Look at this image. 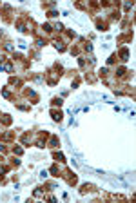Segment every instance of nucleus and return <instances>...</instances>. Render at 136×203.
Segmentation results:
<instances>
[{
  "label": "nucleus",
  "instance_id": "1",
  "mask_svg": "<svg viewBox=\"0 0 136 203\" xmlns=\"http://www.w3.org/2000/svg\"><path fill=\"white\" fill-rule=\"evenodd\" d=\"M0 15H2V18H4V22L9 24V22H11V15H13V7H11V5H2V7H0Z\"/></svg>",
  "mask_w": 136,
  "mask_h": 203
},
{
  "label": "nucleus",
  "instance_id": "2",
  "mask_svg": "<svg viewBox=\"0 0 136 203\" xmlns=\"http://www.w3.org/2000/svg\"><path fill=\"white\" fill-rule=\"evenodd\" d=\"M95 24H96V27H98L100 31H107V29H109V22H105L102 18H95Z\"/></svg>",
  "mask_w": 136,
  "mask_h": 203
},
{
  "label": "nucleus",
  "instance_id": "3",
  "mask_svg": "<svg viewBox=\"0 0 136 203\" xmlns=\"http://www.w3.org/2000/svg\"><path fill=\"white\" fill-rule=\"evenodd\" d=\"M95 191H96L95 185H91V183H84L82 189H80V194H87V192H95Z\"/></svg>",
  "mask_w": 136,
  "mask_h": 203
},
{
  "label": "nucleus",
  "instance_id": "4",
  "mask_svg": "<svg viewBox=\"0 0 136 203\" xmlns=\"http://www.w3.org/2000/svg\"><path fill=\"white\" fill-rule=\"evenodd\" d=\"M15 140V131H9V133H0V141H11Z\"/></svg>",
  "mask_w": 136,
  "mask_h": 203
},
{
  "label": "nucleus",
  "instance_id": "5",
  "mask_svg": "<svg viewBox=\"0 0 136 203\" xmlns=\"http://www.w3.org/2000/svg\"><path fill=\"white\" fill-rule=\"evenodd\" d=\"M51 116H53V120L55 122H62V111H56V109H51Z\"/></svg>",
  "mask_w": 136,
  "mask_h": 203
},
{
  "label": "nucleus",
  "instance_id": "6",
  "mask_svg": "<svg viewBox=\"0 0 136 203\" xmlns=\"http://www.w3.org/2000/svg\"><path fill=\"white\" fill-rule=\"evenodd\" d=\"M127 40H133V31H127L118 36V42H127Z\"/></svg>",
  "mask_w": 136,
  "mask_h": 203
},
{
  "label": "nucleus",
  "instance_id": "7",
  "mask_svg": "<svg viewBox=\"0 0 136 203\" xmlns=\"http://www.w3.org/2000/svg\"><path fill=\"white\" fill-rule=\"evenodd\" d=\"M116 56H120V60L125 62L127 56H129V49H127V47H122V49H120V55H116Z\"/></svg>",
  "mask_w": 136,
  "mask_h": 203
},
{
  "label": "nucleus",
  "instance_id": "8",
  "mask_svg": "<svg viewBox=\"0 0 136 203\" xmlns=\"http://www.w3.org/2000/svg\"><path fill=\"white\" fill-rule=\"evenodd\" d=\"M0 122H2V125H11V116L9 114H0Z\"/></svg>",
  "mask_w": 136,
  "mask_h": 203
},
{
  "label": "nucleus",
  "instance_id": "9",
  "mask_svg": "<svg viewBox=\"0 0 136 203\" xmlns=\"http://www.w3.org/2000/svg\"><path fill=\"white\" fill-rule=\"evenodd\" d=\"M9 84H11V85H16V87H22V80H20V78H15V76L9 78Z\"/></svg>",
  "mask_w": 136,
  "mask_h": 203
},
{
  "label": "nucleus",
  "instance_id": "10",
  "mask_svg": "<svg viewBox=\"0 0 136 203\" xmlns=\"http://www.w3.org/2000/svg\"><path fill=\"white\" fill-rule=\"evenodd\" d=\"M60 145V140H58V136H51V141H49V147H58Z\"/></svg>",
  "mask_w": 136,
  "mask_h": 203
},
{
  "label": "nucleus",
  "instance_id": "11",
  "mask_svg": "<svg viewBox=\"0 0 136 203\" xmlns=\"http://www.w3.org/2000/svg\"><path fill=\"white\" fill-rule=\"evenodd\" d=\"M34 44H36V47H42V45H45V44H47V40H45V38H40V36H36Z\"/></svg>",
  "mask_w": 136,
  "mask_h": 203
},
{
  "label": "nucleus",
  "instance_id": "12",
  "mask_svg": "<svg viewBox=\"0 0 136 203\" xmlns=\"http://www.w3.org/2000/svg\"><path fill=\"white\" fill-rule=\"evenodd\" d=\"M55 47H56V49H58V51H66V49H67V45H66V44H64V42H58V40H56V42H55Z\"/></svg>",
  "mask_w": 136,
  "mask_h": 203
},
{
  "label": "nucleus",
  "instance_id": "13",
  "mask_svg": "<svg viewBox=\"0 0 136 203\" xmlns=\"http://www.w3.org/2000/svg\"><path fill=\"white\" fill-rule=\"evenodd\" d=\"M85 80H87V82H89V84H95V82H96V76H95V74H91V73H87V71H85Z\"/></svg>",
  "mask_w": 136,
  "mask_h": 203
},
{
  "label": "nucleus",
  "instance_id": "14",
  "mask_svg": "<svg viewBox=\"0 0 136 203\" xmlns=\"http://www.w3.org/2000/svg\"><path fill=\"white\" fill-rule=\"evenodd\" d=\"M53 158H55L56 162H60V163H62V162H66V160H64V154H62V152H56V151L53 152Z\"/></svg>",
  "mask_w": 136,
  "mask_h": 203
},
{
  "label": "nucleus",
  "instance_id": "15",
  "mask_svg": "<svg viewBox=\"0 0 136 203\" xmlns=\"http://www.w3.org/2000/svg\"><path fill=\"white\" fill-rule=\"evenodd\" d=\"M116 60H118V56H116V53H114V55H111V58H109V60H107V64H109V66H111V64H114V62H116Z\"/></svg>",
  "mask_w": 136,
  "mask_h": 203
},
{
  "label": "nucleus",
  "instance_id": "16",
  "mask_svg": "<svg viewBox=\"0 0 136 203\" xmlns=\"http://www.w3.org/2000/svg\"><path fill=\"white\" fill-rule=\"evenodd\" d=\"M11 151H13V152H15V154H18V156H20V154H22V152H24V149H22V147H13V149H11Z\"/></svg>",
  "mask_w": 136,
  "mask_h": 203
},
{
  "label": "nucleus",
  "instance_id": "17",
  "mask_svg": "<svg viewBox=\"0 0 136 203\" xmlns=\"http://www.w3.org/2000/svg\"><path fill=\"white\" fill-rule=\"evenodd\" d=\"M66 36H67V38H74L76 33H74V31H71V29H67V31H66Z\"/></svg>",
  "mask_w": 136,
  "mask_h": 203
},
{
  "label": "nucleus",
  "instance_id": "18",
  "mask_svg": "<svg viewBox=\"0 0 136 203\" xmlns=\"http://www.w3.org/2000/svg\"><path fill=\"white\" fill-rule=\"evenodd\" d=\"M62 98H53V105H62Z\"/></svg>",
  "mask_w": 136,
  "mask_h": 203
},
{
  "label": "nucleus",
  "instance_id": "19",
  "mask_svg": "<svg viewBox=\"0 0 136 203\" xmlns=\"http://www.w3.org/2000/svg\"><path fill=\"white\" fill-rule=\"evenodd\" d=\"M2 160H4V158H2V156H0V162H2Z\"/></svg>",
  "mask_w": 136,
  "mask_h": 203
}]
</instances>
